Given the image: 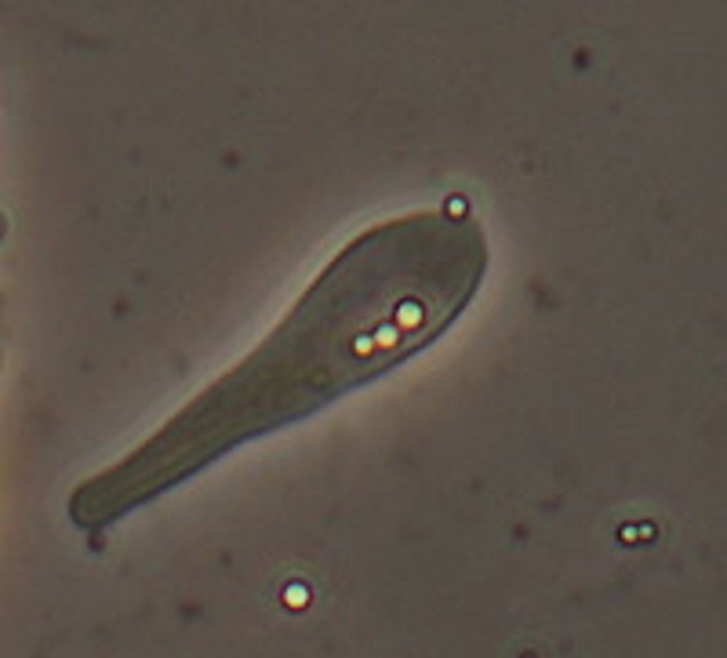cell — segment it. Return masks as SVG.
I'll list each match as a JSON object with an SVG mask.
<instances>
[{
    "label": "cell",
    "instance_id": "6da1fadb",
    "mask_svg": "<svg viewBox=\"0 0 727 658\" xmlns=\"http://www.w3.org/2000/svg\"><path fill=\"white\" fill-rule=\"evenodd\" d=\"M488 233L451 197L346 240L266 339L193 393L171 419L70 491L77 531L157 502L248 440L309 419L437 342L488 277Z\"/></svg>",
    "mask_w": 727,
    "mask_h": 658
}]
</instances>
